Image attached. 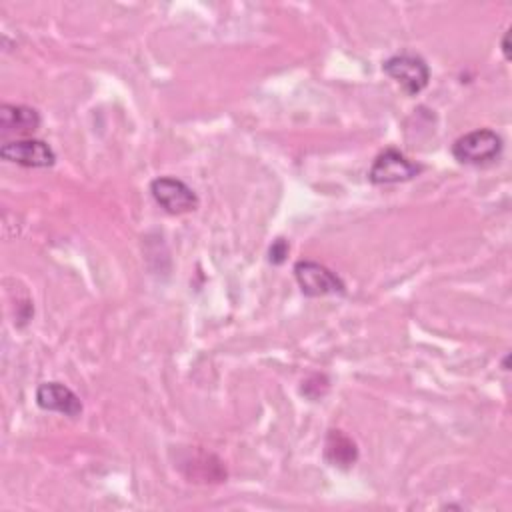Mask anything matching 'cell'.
I'll return each instance as SVG.
<instances>
[{
	"instance_id": "7",
	"label": "cell",
	"mask_w": 512,
	"mask_h": 512,
	"mask_svg": "<svg viewBox=\"0 0 512 512\" xmlns=\"http://www.w3.org/2000/svg\"><path fill=\"white\" fill-rule=\"evenodd\" d=\"M0 156L8 162L26 166V168H48L56 162V154L44 140L38 138H20L4 142L0 146Z\"/></svg>"
},
{
	"instance_id": "11",
	"label": "cell",
	"mask_w": 512,
	"mask_h": 512,
	"mask_svg": "<svg viewBox=\"0 0 512 512\" xmlns=\"http://www.w3.org/2000/svg\"><path fill=\"white\" fill-rule=\"evenodd\" d=\"M288 250H290V246H288V242L284 240V238H278L272 246H270V262H274V264H282L284 260H286V256H288Z\"/></svg>"
},
{
	"instance_id": "9",
	"label": "cell",
	"mask_w": 512,
	"mask_h": 512,
	"mask_svg": "<svg viewBox=\"0 0 512 512\" xmlns=\"http://www.w3.org/2000/svg\"><path fill=\"white\" fill-rule=\"evenodd\" d=\"M40 126L38 110L24 104H2L0 106V130L2 134L30 136Z\"/></svg>"
},
{
	"instance_id": "10",
	"label": "cell",
	"mask_w": 512,
	"mask_h": 512,
	"mask_svg": "<svg viewBox=\"0 0 512 512\" xmlns=\"http://www.w3.org/2000/svg\"><path fill=\"white\" fill-rule=\"evenodd\" d=\"M324 458L330 466L348 470L358 460L356 442L346 432L332 428V430H328L326 440H324Z\"/></svg>"
},
{
	"instance_id": "1",
	"label": "cell",
	"mask_w": 512,
	"mask_h": 512,
	"mask_svg": "<svg viewBox=\"0 0 512 512\" xmlns=\"http://www.w3.org/2000/svg\"><path fill=\"white\" fill-rule=\"evenodd\" d=\"M502 152V138L490 128H478L456 138L452 144V156L462 164H488Z\"/></svg>"
},
{
	"instance_id": "12",
	"label": "cell",
	"mask_w": 512,
	"mask_h": 512,
	"mask_svg": "<svg viewBox=\"0 0 512 512\" xmlns=\"http://www.w3.org/2000/svg\"><path fill=\"white\" fill-rule=\"evenodd\" d=\"M508 36H510V32H506V34H504V40H502V50H504V56H506V60L510 58V46H508Z\"/></svg>"
},
{
	"instance_id": "6",
	"label": "cell",
	"mask_w": 512,
	"mask_h": 512,
	"mask_svg": "<svg viewBox=\"0 0 512 512\" xmlns=\"http://www.w3.org/2000/svg\"><path fill=\"white\" fill-rule=\"evenodd\" d=\"M294 278L300 290L306 296H326V294H344V282L326 266L300 260L294 264Z\"/></svg>"
},
{
	"instance_id": "3",
	"label": "cell",
	"mask_w": 512,
	"mask_h": 512,
	"mask_svg": "<svg viewBox=\"0 0 512 512\" xmlns=\"http://www.w3.org/2000/svg\"><path fill=\"white\" fill-rule=\"evenodd\" d=\"M382 70L392 80H396L402 86V90L410 96H416L418 92H422L430 80L428 64L424 62V58H420L416 54L404 52V54L390 56L388 60H384Z\"/></svg>"
},
{
	"instance_id": "4",
	"label": "cell",
	"mask_w": 512,
	"mask_h": 512,
	"mask_svg": "<svg viewBox=\"0 0 512 512\" xmlns=\"http://www.w3.org/2000/svg\"><path fill=\"white\" fill-rule=\"evenodd\" d=\"M422 172V166L406 158L400 150L396 148H386L380 152L368 172V180L372 184H398L412 180Z\"/></svg>"
},
{
	"instance_id": "2",
	"label": "cell",
	"mask_w": 512,
	"mask_h": 512,
	"mask_svg": "<svg viewBox=\"0 0 512 512\" xmlns=\"http://www.w3.org/2000/svg\"><path fill=\"white\" fill-rule=\"evenodd\" d=\"M178 470L190 480V482H200V484H216L226 480V466L224 462L202 448H184L180 456L176 458Z\"/></svg>"
},
{
	"instance_id": "8",
	"label": "cell",
	"mask_w": 512,
	"mask_h": 512,
	"mask_svg": "<svg viewBox=\"0 0 512 512\" xmlns=\"http://www.w3.org/2000/svg\"><path fill=\"white\" fill-rule=\"evenodd\" d=\"M36 404L42 410L60 412L64 416L76 418L82 414V402L80 398L64 384L60 382H44L36 390Z\"/></svg>"
},
{
	"instance_id": "5",
	"label": "cell",
	"mask_w": 512,
	"mask_h": 512,
	"mask_svg": "<svg viewBox=\"0 0 512 512\" xmlns=\"http://www.w3.org/2000/svg\"><path fill=\"white\" fill-rule=\"evenodd\" d=\"M152 198L170 214H186L198 208L196 192L182 180L172 176H160L150 182Z\"/></svg>"
}]
</instances>
